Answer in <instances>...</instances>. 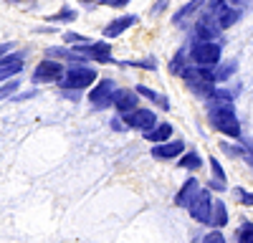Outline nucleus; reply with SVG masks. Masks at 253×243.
<instances>
[{
    "instance_id": "f257e3e1",
    "label": "nucleus",
    "mask_w": 253,
    "mask_h": 243,
    "mask_svg": "<svg viewBox=\"0 0 253 243\" xmlns=\"http://www.w3.org/2000/svg\"><path fill=\"white\" fill-rule=\"evenodd\" d=\"M208 119L218 132L228 137H241V122L236 117V109L230 104H220V101H210L208 107Z\"/></svg>"
},
{
    "instance_id": "f03ea898",
    "label": "nucleus",
    "mask_w": 253,
    "mask_h": 243,
    "mask_svg": "<svg viewBox=\"0 0 253 243\" xmlns=\"http://www.w3.org/2000/svg\"><path fill=\"white\" fill-rule=\"evenodd\" d=\"M58 81L63 89H86L96 81V71L91 66H69L63 69V76Z\"/></svg>"
},
{
    "instance_id": "7ed1b4c3",
    "label": "nucleus",
    "mask_w": 253,
    "mask_h": 243,
    "mask_svg": "<svg viewBox=\"0 0 253 243\" xmlns=\"http://www.w3.org/2000/svg\"><path fill=\"white\" fill-rule=\"evenodd\" d=\"M182 76H185V81H187V86L193 89V91H198V94H210L215 89V81H213V74H210V69H205V66H187V69H182L180 71Z\"/></svg>"
},
{
    "instance_id": "20e7f679",
    "label": "nucleus",
    "mask_w": 253,
    "mask_h": 243,
    "mask_svg": "<svg viewBox=\"0 0 253 243\" xmlns=\"http://www.w3.org/2000/svg\"><path fill=\"white\" fill-rule=\"evenodd\" d=\"M220 53L223 51L215 40H195L193 48H190V58H193L198 66H205V69L215 66L220 61Z\"/></svg>"
},
{
    "instance_id": "39448f33",
    "label": "nucleus",
    "mask_w": 253,
    "mask_h": 243,
    "mask_svg": "<svg viewBox=\"0 0 253 243\" xmlns=\"http://www.w3.org/2000/svg\"><path fill=\"white\" fill-rule=\"evenodd\" d=\"M187 210H190V215H193L198 223L210 226V213H213V198H210V193L208 190H198V195L187 205Z\"/></svg>"
},
{
    "instance_id": "423d86ee",
    "label": "nucleus",
    "mask_w": 253,
    "mask_h": 243,
    "mask_svg": "<svg viewBox=\"0 0 253 243\" xmlns=\"http://www.w3.org/2000/svg\"><path fill=\"white\" fill-rule=\"evenodd\" d=\"M114 91H117L114 81H112V79H104V81H99V86H94V89L89 91V101H91L96 109H107V107H112Z\"/></svg>"
},
{
    "instance_id": "0eeeda50",
    "label": "nucleus",
    "mask_w": 253,
    "mask_h": 243,
    "mask_svg": "<svg viewBox=\"0 0 253 243\" xmlns=\"http://www.w3.org/2000/svg\"><path fill=\"white\" fill-rule=\"evenodd\" d=\"M63 69H66L63 64L46 58V61H41V64L36 66V71H33V81H36V84H43V81H58V79L63 76Z\"/></svg>"
},
{
    "instance_id": "6e6552de",
    "label": "nucleus",
    "mask_w": 253,
    "mask_h": 243,
    "mask_svg": "<svg viewBox=\"0 0 253 243\" xmlns=\"http://www.w3.org/2000/svg\"><path fill=\"white\" fill-rule=\"evenodd\" d=\"M124 122L129 124L132 129H142V132H147V129H152L155 127V112L152 109H132V112H126L124 114Z\"/></svg>"
},
{
    "instance_id": "1a4fd4ad",
    "label": "nucleus",
    "mask_w": 253,
    "mask_h": 243,
    "mask_svg": "<svg viewBox=\"0 0 253 243\" xmlns=\"http://www.w3.org/2000/svg\"><path fill=\"white\" fill-rule=\"evenodd\" d=\"M74 53L94 58V61H112V46L109 43H86V40H81V46H74Z\"/></svg>"
},
{
    "instance_id": "9d476101",
    "label": "nucleus",
    "mask_w": 253,
    "mask_h": 243,
    "mask_svg": "<svg viewBox=\"0 0 253 243\" xmlns=\"http://www.w3.org/2000/svg\"><path fill=\"white\" fill-rule=\"evenodd\" d=\"M112 104L117 107L119 114H126V112L137 109V91H132V89H117L114 96H112Z\"/></svg>"
},
{
    "instance_id": "9b49d317",
    "label": "nucleus",
    "mask_w": 253,
    "mask_h": 243,
    "mask_svg": "<svg viewBox=\"0 0 253 243\" xmlns=\"http://www.w3.org/2000/svg\"><path fill=\"white\" fill-rule=\"evenodd\" d=\"M220 36V28L213 20V15H205L195 23V40H215Z\"/></svg>"
},
{
    "instance_id": "f8f14e48",
    "label": "nucleus",
    "mask_w": 253,
    "mask_h": 243,
    "mask_svg": "<svg viewBox=\"0 0 253 243\" xmlns=\"http://www.w3.org/2000/svg\"><path fill=\"white\" fill-rule=\"evenodd\" d=\"M20 69H23V53H10V56L5 53L0 58V81L20 74Z\"/></svg>"
},
{
    "instance_id": "ddd939ff",
    "label": "nucleus",
    "mask_w": 253,
    "mask_h": 243,
    "mask_svg": "<svg viewBox=\"0 0 253 243\" xmlns=\"http://www.w3.org/2000/svg\"><path fill=\"white\" fill-rule=\"evenodd\" d=\"M182 150H185V142H180V139H167V142H157V147H152V155L157 157V160H172V157H177V155H182Z\"/></svg>"
},
{
    "instance_id": "4468645a",
    "label": "nucleus",
    "mask_w": 253,
    "mask_h": 243,
    "mask_svg": "<svg viewBox=\"0 0 253 243\" xmlns=\"http://www.w3.org/2000/svg\"><path fill=\"white\" fill-rule=\"evenodd\" d=\"M137 23V15H122V18H114L109 26H104V38H117L122 36L126 28H132Z\"/></svg>"
},
{
    "instance_id": "2eb2a0df",
    "label": "nucleus",
    "mask_w": 253,
    "mask_h": 243,
    "mask_svg": "<svg viewBox=\"0 0 253 243\" xmlns=\"http://www.w3.org/2000/svg\"><path fill=\"white\" fill-rule=\"evenodd\" d=\"M198 190H200V182L198 180H187L185 185L180 188V193L175 195V202H177L180 208H187L190 202H193V198L198 195Z\"/></svg>"
},
{
    "instance_id": "dca6fc26",
    "label": "nucleus",
    "mask_w": 253,
    "mask_h": 243,
    "mask_svg": "<svg viewBox=\"0 0 253 243\" xmlns=\"http://www.w3.org/2000/svg\"><path fill=\"white\" fill-rule=\"evenodd\" d=\"M215 15H218V26L220 28H230V26H236L241 20V10L233 8V5H220L215 10Z\"/></svg>"
},
{
    "instance_id": "f3484780",
    "label": "nucleus",
    "mask_w": 253,
    "mask_h": 243,
    "mask_svg": "<svg viewBox=\"0 0 253 243\" xmlns=\"http://www.w3.org/2000/svg\"><path fill=\"white\" fill-rule=\"evenodd\" d=\"M225 223H228V208H225V202H220V200H213V213H210V226L223 228Z\"/></svg>"
},
{
    "instance_id": "a211bd4d",
    "label": "nucleus",
    "mask_w": 253,
    "mask_h": 243,
    "mask_svg": "<svg viewBox=\"0 0 253 243\" xmlns=\"http://www.w3.org/2000/svg\"><path fill=\"white\" fill-rule=\"evenodd\" d=\"M144 134H147V139H150V142H155V145H157V142H167V139H170L172 127L170 124H155L152 129H147Z\"/></svg>"
},
{
    "instance_id": "6ab92c4d",
    "label": "nucleus",
    "mask_w": 253,
    "mask_h": 243,
    "mask_svg": "<svg viewBox=\"0 0 253 243\" xmlns=\"http://www.w3.org/2000/svg\"><path fill=\"white\" fill-rule=\"evenodd\" d=\"M203 3H205V0H190V3H187L185 8H180V10L172 15V23H175V26H182V23H185V18H190V15H193Z\"/></svg>"
},
{
    "instance_id": "aec40b11",
    "label": "nucleus",
    "mask_w": 253,
    "mask_h": 243,
    "mask_svg": "<svg viewBox=\"0 0 253 243\" xmlns=\"http://www.w3.org/2000/svg\"><path fill=\"white\" fill-rule=\"evenodd\" d=\"M210 167H213V182H210V188L213 190H225V172H223V167H220V162L215 160V157H210Z\"/></svg>"
},
{
    "instance_id": "412c9836",
    "label": "nucleus",
    "mask_w": 253,
    "mask_h": 243,
    "mask_svg": "<svg viewBox=\"0 0 253 243\" xmlns=\"http://www.w3.org/2000/svg\"><path fill=\"white\" fill-rule=\"evenodd\" d=\"M180 167H182V170H198V167H203V160H200V155H198V152L190 150L187 155H182Z\"/></svg>"
},
{
    "instance_id": "4be33fe9",
    "label": "nucleus",
    "mask_w": 253,
    "mask_h": 243,
    "mask_svg": "<svg viewBox=\"0 0 253 243\" xmlns=\"http://www.w3.org/2000/svg\"><path fill=\"white\" fill-rule=\"evenodd\" d=\"M137 94H142V96H147V99L157 101V104H160L162 109H170V101H167V96H160V94H155L152 89H147V86H137Z\"/></svg>"
},
{
    "instance_id": "5701e85b",
    "label": "nucleus",
    "mask_w": 253,
    "mask_h": 243,
    "mask_svg": "<svg viewBox=\"0 0 253 243\" xmlns=\"http://www.w3.org/2000/svg\"><path fill=\"white\" fill-rule=\"evenodd\" d=\"M238 243H253V226H251V220L241 226V231H238Z\"/></svg>"
},
{
    "instance_id": "b1692460",
    "label": "nucleus",
    "mask_w": 253,
    "mask_h": 243,
    "mask_svg": "<svg viewBox=\"0 0 253 243\" xmlns=\"http://www.w3.org/2000/svg\"><path fill=\"white\" fill-rule=\"evenodd\" d=\"M185 53L187 51H180L175 58H172V64H170V71H175V74H180L182 71V58H185Z\"/></svg>"
},
{
    "instance_id": "393cba45",
    "label": "nucleus",
    "mask_w": 253,
    "mask_h": 243,
    "mask_svg": "<svg viewBox=\"0 0 253 243\" xmlns=\"http://www.w3.org/2000/svg\"><path fill=\"white\" fill-rule=\"evenodd\" d=\"M203 243H225V238H223L220 231H213V233H208V236L203 238Z\"/></svg>"
},
{
    "instance_id": "a878e982",
    "label": "nucleus",
    "mask_w": 253,
    "mask_h": 243,
    "mask_svg": "<svg viewBox=\"0 0 253 243\" xmlns=\"http://www.w3.org/2000/svg\"><path fill=\"white\" fill-rule=\"evenodd\" d=\"M18 86H20L18 81H10V84H5V89H0V99H5V96L15 94V89H18Z\"/></svg>"
},
{
    "instance_id": "bb28decb",
    "label": "nucleus",
    "mask_w": 253,
    "mask_h": 243,
    "mask_svg": "<svg viewBox=\"0 0 253 243\" xmlns=\"http://www.w3.org/2000/svg\"><path fill=\"white\" fill-rule=\"evenodd\" d=\"M129 0H101V5H107V8H124Z\"/></svg>"
},
{
    "instance_id": "cd10ccee",
    "label": "nucleus",
    "mask_w": 253,
    "mask_h": 243,
    "mask_svg": "<svg viewBox=\"0 0 253 243\" xmlns=\"http://www.w3.org/2000/svg\"><path fill=\"white\" fill-rule=\"evenodd\" d=\"M74 18H76L74 10H61L58 15H53V20H74Z\"/></svg>"
},
{
    "instance_id": "c85d7f7f",
    "label": "nucleus",
    "mask_w": 253,
    "mask_h": 243,
    "mask_svg": "<svg viewBox=\"0 0 253 243\" xmlns=\"http://www.w3.org/2000/svg\"><path fill=\"white\" fill-rule=\"evenodd\" d=\"M238 198H241V202H246V205H251V202H253L251 193H243V190H238Z\"/></svg>"
},
{
    "instance_id": "c756f323",
    "label": "nucleus",
    "mask_w": 253,
    "mask_h": 243,
    "mask_svg": "<svg viewBox=\"0 0 253 243\" xmlns=\"http://www.w3.org/2000/svg\"><path fill=\"white\" fill-rule=\"evenodd\" d=\"M10 48H13V43H5V46H0V58H3V56H5V53H8Z\"/></svg>"
},
{
    "instance_id": "7c9ffc66",
    "label": "nucleus",
    "mask_w": 253,
    "mask_h": 243,
    "mask_svg": "<svg viewBox=\"0 0 253 243\" xmlns=\"http://www.w3.org/2000/svg\"><path fill=\"white\" fill-rule=\"evenodd\" d=\"M167 3H170V0H160V3H157V5H155V13H160V10H162V8H165V5H167Z\"/></svg>"
},
{
    "instance_id": "2f4dec72",
    "label": "nucleus",
    "mask_w": 253,
    "mask_h": 243,
    "mask_svg": "<svg viewBox=\"0 0 253 243\" xmlns=\"http://www.w3.org/2000/svg\"><path fill=\"white\" fill-rule=\"evenodd\" d=\"M213 3H228V0H213Z\"/></svg>"
},
{
    "instance_id": "473e14b6",
    "label": "nucleus",
    "mask_w": 253,
    "mask_h": 243,
    "mask_svg": "<svg viewBox=\"0 0 253 243\" xmlns=\"http://www.w3.org/2000/svg\"><path fill=\"white\" fill-rule=\"evenodd\" d=\"M86 3H89V0H86Z\"/></svg>"
}]
</instances>
